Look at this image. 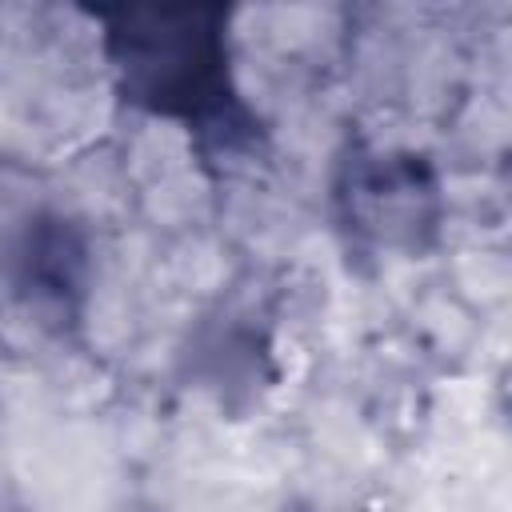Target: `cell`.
Masks as SVG:
<instances>
[{"instance_id": "cell-1", "label": "cell", "mask_w": 512, "mask_h": 512, "mask_svg": "<svg viewBox=\"0 0 512 512\" xmlns=\"http://www.w3.org/2000/svg\"><path fill=\"white\" fill-rule=\"evenodd\" d=\"M124 52L120 68L128 76V92L152 104L156 112L204 116L216 108L224 88V52L216 32H120Z\"/></svg>"}]
</instances>
